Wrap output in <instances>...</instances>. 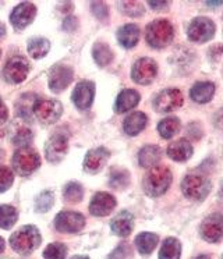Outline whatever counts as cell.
<instances>
[{
  "label": "cell",
  "mask_w": 223,
  "mask_h": 259,
  "mask_svg": "<svg viewBox=\"0 0 223 259\" xmlns=\"http://www.w3.org/2000/svg\"><path fill=\"white\" fill-rule=\"evenodd\" d=\"M173 180L172 171L169 170L167 166L158 164L145 175L144 183V191L150 197H161L167 191V188L170 187Z\"/></svg>",
  "instance_id": "1"
},
{
  "label": "cell",
  "mask_w": 223,
  "mask_h": 259,
  "mask_svg": "<svg viewBox=\"0 0 223 259\" xmlns=\"http://www.w3.org/2000/svg\"><path fill=\"white\" fill-rule=\"evenodd\" d=\"M174 38V28L170 21L159 18L146 25L145 31V39L151 48L162 49L166 48L169 44H172Z\"/></svg>",
  "instance_id": "2"
},
{
  "label": "cell",
  "mask_w": 223,
  "mask_h": 259,
  "mask_svg": "<svg viewBox=\"0 0 223 259\" xmlns=\"http://www.w3.org/2000/svg\"><path fill=\"white\" fill-rule=\"evenodd\" d=\"M42 241L39 230L35 226H24L10 237L11 248L20 255H29Z\"/></svg>",
  "instance_id": "3"
},
{
  "label": "cell",
  "mask_w": 223,
  "mask_h": 259,
  "mask_svg": "<svg viewBox=\"0 0 223 259\" xmlns=\"http://www.w3.org/2000/svg\"><path fill=\"white\" fill-rule=\"evenodd\" d=\"M181 191L193 201H202L211 192V181L200 175L185 176L181 181Z\"/></svg>",
  "instance_id": "4"
},
{
  "label": "cell",
  "mask_w": 223,
  "mask_h": 259,
  "mask_svg": "<svg viewBox=\"0 0 223 259\" xmlns=\"http://www.w3.org/2000/svg\"><path fill=\"white\" fill-rule=\"evenodd\" d=\"M39 166H41V158L38 152L32 148H20L13 156V167L18 175H31Z\"/></svg>",
  "instance_id": "5"
},
{
  "label": "cell",
  "mask_w": 223,
  "mask_h": 259,
  "mask_svg": "<svg viewBox=\"0 0 223 259\" xmlns=\"http://www.w3.org/2000/svg\"><path fill=\"white\" fill-rule=\"evenodd\" d=\"M215 23L208 17H197L190 23L187 28V35L193 42L205 44L215 36Z\"/></svg>",
  "instance_id": "6"
},
{
  "label": "cell",
  "mask_w": 223,
  "mask_h": 259,
  "mask_svg": "<svg viewBox=\"0 0 223 259\" xmlns=\"http://www.w3.org/2000/svg\"><path fill=\"white\" fill-rule=\"evenodd\" d=\"M63 113V106L59 101L55 99H38L33 106V114L39 121L45 124H53L60 118Z\"/></svg>",
  "instance_id": "7"
},
{
  "label": "cell",
  "mask_w": 223,
  "mask_h": 259,
  "mask_svg": "<svg viewBox=\"0 0 223 259\" xmlns=\"http://www.w3.org/2000/svg\"><path fill=\"white\" fill-rule=\"evenodd\" d=\"M158 74V64L150 57H142L134 63L131 70V78L139 85H148L155 79Z\"/></svg>",
  "instance_id": "8"
},
{
  "label": "cell",
  "mask_w": 223,
  "mask_h": 259,
  "mask_svg": "<svg viewBox=\"0 0 223 259\" xmlns=\"http://www.w3.org/2000/svg\"><path fill=\"white\" fill-rule=\"evenodd\" d=\"M201 237L208 242H217L223 238V214L212 213L204 219L200 227Z\"/></svg>",
  "instance_id": "9"
},
{
  "label": "cell",
  "mask_w": 223,
  "mask_h": 259,
  "mask_svg": "<svg viewBox=\"0 0 223 259\" xmlns=\"http://www.w3.org/2000/svg\"><path fill=\"white\" fill-rule=\"evenodd\" d=\"M29 73V63L25 57L14 56L11 57L9 62L6 63L5 67V78L11 84H20L27 78Z\"/></svg>",
  "instance_id": "10"
},
{
  "label": "cell",
  "mask_w": 223,
  "mask_h": 259,
  "mask_svg": "<svg viewBox=\"0 0 223 259\" xmlns=\"http://www.w3.org/2000/svg\"><path fill=\"white\" fill-rule=\"evenodd\" d=\"M181 105H183V94L178 90H174V88L162 91L154 101V107H155L156 112L159 113L173 112Z\"/></svg>",
  "instance_id": "11"
},
{
  "label": "cell",
  "mask_w": 223,
  "mask_h": 259,
  "mask_svg": "<svg viewBox=\"0 0 223 259\" xmlns=\"http://www.w3.org/2000/svg\"><path fill=\"white\" fill-rule=\"evenodd\" d=\"M84 226H85V218L77 212L64 210L55 218L56 230L61 233H78L83 230Z\"/></svg>",
  "instance_id": "12"
},
{
  "label": "cell",
  "mask_w": 223,
  "mask_h": 259,
  "mask_svg": "<svg viewBox=\"0 0 223 259\" xmlns=\"http://www.w3.org/2000/svg\"><path fill=\"white\" fill-rule=\"evenodd\" d=\"M68 149V140L64 134H55L49 138V141L46 142L45 147V153L46 159L50 163H57L61 159L64 158Z\"/></svg>",
  "instance_id": "13"
},
{
  "label": "cell",
  "mask_w": 223,
  "mask_h": 259,
  "mask_svg": "<svg viewBox=\"0 0 223 259\" xmlns=\"http://www.w3.org/2000/svg\"><path fill=\"white\" fill-rule=\"evenodd\" d=\"M36 16V7L31 2H24L13 10L10 16V21L13 27L17 29H24L32 23Z\"/></svg>",
  "instance_id": "14"
},
{
  "label": "cell",
  "mask_w": 223,
  "mask_h": 259,
  "mask_svg": "<svg viewBox=\"0 0 223 259\" xmlns=\"http://www.w3.org/2000/svg\"><path fill=\"white\" fill-rule=\"evenodd\" d=\"M72 68L64 64H57L50 70L49 73V87L53 92H61L70 85L72 81Z\"/></svg>",
  "instance_id": "15"
},
{
  "label": "cell",
  "mask_w": 223,
  "mask_h": 259,
  "mask_svg": "<svg viewBox=\"0 0 223 259\" xmlns=\"http://www.w3.org/2000/svg\"><path fill=\"white\" fill-rule=\"evenodd\" d=\"M95 96V84L91 81H81L72 92V102L80 110H87L91 107Z\"/></svg>",
  "instance_id": "16"
},
{
  "label": "cell",
  "mask_w": 223,
  "mask_h": 259,
  "mask_svg": "<svg viewBox=\"0 0 223 259\" xmlns=\"http://www.w3.org/2000/svg\"><path fill=\"white\" fill-rule=\"evenodd\" d=\"M116 208V199L113 195L107 194V192H98L95 194L91 203H89V212L98 216V218H103L112 213V210Z\"/></svg>",
  "instance_id": "17"
},
{
  "label": "cell",
  "mask_w": 223,
  "mask_h": 259,
  "mask_svg": "<svg viewBox=\"0 0 223 259\" xmlns=\"http://www.w3.org/2000/svg\"><path fill=\"white\" fill-rule=\"evenodd\" d=\"M109 151L106 148H95L91 149L84 159V169L88 173H98L103 169V166L109 159Z\"/></svg>",
  "instance_id": "18"
},
{
  "label": "cell",
  "mask_w": 223,
  "mask_h": 259,
  "mask_svg": "<svg viewBox=\"0 0 223 259\" xmlns=\"http://www.w3.org/2000/svg\"><path fill=\"white\" fill-rule=\"evenodd\" d=\"M134 227V216L127 210H123L117 214L115 219L112 220L110 229L112 231L119 237H127L133 231Z\"/></svg>",
  "instance_id": "19"
},
{
  "label": "cell",
  "mask_w": 223,
  "mask_h": 259,
  "mask_svg": "<svg viewBox=\"0 0 223 259\" xmlns=\"http://www.w3.org/2000/svg\"><path fill=\"white\" fill-rule=\"evenodd\" d=\"M167 155H169V158L176 162H185L193 155V147L185 138H181V140L172 142L167 147Z\"/></svg>",
  "instance_id": "20"
},
{
  "label": "cell",
  "mask_w": 223,
  "mask_h": 259,
  "mask_svg": "<svg viewBox=\"0 0 223 259\" xmlns=\"http://www.w3.org/2000/svg\"><path fill=\"white\" fill-rule=\"evenodd\" d=\"M146 121H148V117L145 113L134 112L126 117L124 123H123V128L127 136L135 137L146 127Z\"/></svg>",
  "instance_id": "21"
},
{
  "label": "cell",
  "mask_w": 223,
  "mask_h": 259,
  "mask_svg": "<svg viewBox=\"0 0 223 259\" xmlns=\"http://www.w3.org/2000/svg\"><path fill=\"white\" fill-rule=\"evenodd\" d=\"M117 40L119 44L126 48V49H131L138 44L139 40V28L135 24H126L122 28L117 31Z\"/></svg>",
  "instance_id": "22"
},
{
  "label": "cell",
  "mask_w": 223,
  "mask_h": 259,
  "mask_svg": "<svg viewBox=\"0 0 223 259\" xmlns=\"http://www.w3.org/2000/svg\"><path fill=\"white\" fill-rule=\"evenodd\" d=\"M162 149L156 145H145L138 153V163L145 169H152L159 163L162 159Z\"/></svg>",
  "instance_id": "23"
},
{
  "label": "cell",
  "mask_w": 223,
  "mask_h": 259,
  "mask_svg": "<svg viewBox=\"0 0 223 259\" xmlns=\"http://www.w3.org/2000/svg\"><path fill=\"white\" fill-rule=\"evenodd\" d=\"M215 95V85L209 81H201L190 90L191 99L197 103H208Z\"/></svg>",
  "instance_id": "24"
},
{
  "label": "cell",
  "mask_w": 223,
  "mask_h": 259,
  "mask_svg": "<svg viewBox=\"0 0 223 259\" xmlns=\"http://www.w3.org/2000/svg\"><path fill=\"white\" fill-rule=\"evenodd\" d=\"M139 99L141 98H139V94L137 91L124 90L117 96L115 109H116L117 113H126L137 106L139 103Z\"/></svg>",
  "instance_id": "25"
},
{
  "label": "cell",
  "mask_w": 223,
  "mask_h": 259,
  "mask_svg": "<svg viewBox=\"0 0 223 259\" xmlns=\"http://www.w3.org/2000/svg\"><path fill=\"white\" fill-rule=\"evenodd\" d=\"M158 242H159V237L156 236L155 233L145 231L135 237V247L141 255H150L156 248Z\"/></svg>",
  "instance_id": "26"
},
{
  "label": "cell",
  "mask_w": 223,
  "mask_h": 259,
  "mask_svg": "<svg viewBox=\"0 0 223 259\" xmlns=\"http://www.w3.org/2000/svg\"><path fill=\"white\" fill-rule=\"evenodd\" d=\"M180 255H181L180 241L174 237L166 238L159 251V259H180Z\"/></svg>",
  "instance_id": "27"
},
{
  "label": "cell",
  "mask_w": 223,
  "mask_h": 259,
  "mask_svg": "<svg viewBox=\"0 0 223 259\" xmlns=\"http://www.w3.org/2000/svg\"><path fill=\"white\" fill-rule=\"evenodd\" d=\"M28 55L33 59H42L48 55V52L50 49V44L49 40L46 38H31L28 40Z\"/></svg>",
  "instance_id": "28"
},
{
  "label": "cell",
  "mask_w": 223,
  "mask_h": 259,
  "mask_svg": "<svg viewBox=\"0 0 223 259\" xmlns=\"http://www.w3.org/2000/svg\"><path fill=\"white\" fill-rule=\"evenodd\" d=\"M181 123L178 117H166L162 120L161 123L158 124V131L161 134L162 138L165 140H170L180 131Z\"/></svg>",
  "instance_id": "29"
},
{
  "label": "cell",
  "mask_w": 223,
  "mask_h": 259,
  "mask_svg": "<svg viewBox=\"0 0 223 259\" xmlns=\"http://www.w3.org/2000/svg\"><path fill=\"white\" fill-rule=\"evenodd\" d=\"M92 55H94V60L96 62V64L100 67H105L113 60V52H112L110 46L106 45L103 42L95 44L92 48Z\"/></svg>",
  "instance_id": "30"
},
{
  "label": "cell",
  "mask_w": 223,
  "mask_h": 259,
  "mask_svg": "<svg viewBox=\"0 0 223 259\" xmlns=\"http://www.w3.org/2000/svg\"><path fill=\"white\" fill-rule=\"evenodd\" d=\"M38 101V98L33 95V94H25L22 95L18 102H17V113L18 116H21L22 118H29L31 114L33 113V106H35V102Z\"/></svg>",
  "instance_id": "31"
},
{
  "label": "cell",
  "mask_w": 223,
  "mask_h": 259,
  "mask_svg": "<svg viewBox=\"0 0 223 259\" xmlns=\"http://www.w3.org/2000/svg\"><path fill=\"white\" fill-rule=\"evenodd\" d=\"M18 219L16 208L10 205H0V229L9 230Z\"/></svg>",
  "instance_id": "32"
},
{
  "label": "cell",
  "mask_w": 223,
  "mask_h": 259,
  "mask_svg": "<svg viewBox=\"0 0 223 259\" xmlns=\"http://www.w3.org/2000/svg\"><path fill=\"white\" fill-rule=\"evenodd\" d=\"M63 197L66 199V202L77 203L80 202L84 197V190L81 184L78 183H68L64 188V194Z\"/></svg>",
  "instance_id": "33"
},
{
  "label": "cell",
  "mask_w": 223,
  "mask_h": 259,
  "mask_svg": "<svg viewBox=\"0 0 223 259\" xmlns=\"http://www.w3.org/2000/svg\"><path fill=\"white\" fill-rule=\"evenodd\" d=\"M67 247L61 242H52L44 251L45 259H66Z\"/></svg>",
  "instance_id": "34"
},
{
  "label": "cell",
  "mask_w": 223,
  "mask_h": 259,
  "mask_svg": "<svg viewBox=\"0 0 223 259\" xmlns=\"http://www.w3.org/2000/svg\"><path fill=\"white\" fill-rule=\"evenodd\" d=\"M123 14L128 17H141L144 14V6L141 2H122L119 3Z\"/></svg>",
  "instance_id": "35"
},
{
  "label": "cell",
  "mask_w": 223,
  "mask_h": 259,
  "mask_svg": "<svg viewBox=\"0 0 223 259\" xmlns=\"http://www.w3.org/2000/svg\"><path fill=\"white\" fill-rule=\"evenodd\" d=\"M130 183V175L127 170L123 169H115L110 175V186L115 188H126Z\"/></svg>",
  "instance_id": "36"
},
{
  "label": "cell",
  "mask_w": 223,
  "mask_h": 259,
  "mask_svg": "<svg viewBox=\"0 0 223 259\" xmlns=\"http://www.w3.org/2000/svg\"><path fill=\"white\" fill-rule=\"evenodd\" d=\"M14 181V175L9 167L0 166V192L7 191Z\"/></svg>",
  "instance_id": "37"
},
{
  "label": "cell",
  "mask_w": 223,
  "mask_h": 259,
  "mask_svg": "<svg viewBox=\"0 0 223 259\" xmlns=\"http://www.w3.org/2000/svg\"><path fill=\"white\" fill-rule=\"evenodd\" d=\"M52 205H53V194L50 191L42 192L38 197V199H36V203H35L38 212H46V210H49L52 208Z\"/></svg>",
  "instance_id": "38"
},
{
  "label": "cell",
  "mask_w": 223,
  "mask_h": 259,
  "mask_svg": "<svg viewBox=\"0 0 223 259\" xmlns=\"http://www.w3.org/2000/svg\"><path fill=\"white\" fill-rule=\"evenodd\" d=\"M32 141V133L29 131L28 128H21L18 133H17V136L14 137V140L13 142L16 144L17 147H21V148H27L28 144H31Z\"/></svg>",
  "instance_id": "39"
},
{
  "label": "cell",
  "mask_w": 223,
  "mask_h": 259,
  "mask_svg": "<svg viewBox=\"0 0 223 259\" xmlns=\"http://www.w3.org/2000/svg\"><path fill=\"white\" fill-rule=\"evenodd\" d=\"M131 247L128 245L127 242H122L119 247L109 255V259H130L131 258Z\"/></svg>",
  "instance_id": "40"
},
{
  "label": "cell",
  "mask_w": 223,
  "mask_h": 259,
  "mask_svg": "<svg viewBox=\"0 0 223 259\" xmlns=\"http://www.w3.org/2000/svg\"><path fill=\"white\" fill-rule=\"evenodd\" d=\"M91 9H92V13H94L96 17L99 18V20H106L107 16H109V9L106 6L105 3H102V2H94L92 5H91Z\"/></svg>",
  "instance_id": "41"
},
{
  "label": "cell",
  "mask_w": 223,
  "mask_h": 259,
  "mask_svg": "<svg viewBox=\"0 0 223 259\" xmlns=\"http://www.w3.org/2000/svg\"><path fill=\"white\" fill-rule=\"evenodd\" d=\"M148 6L155 12H163L169 7V2H148Z\"/></svg>",
  "instance_id": "42"
},
{
  "label": "cell",
  "mask_w": 223,
  "mask_h": 259,
  "mask_svg": "<svg viewBox=\"0 0 223 259\" xmlns=\"http://www.w3.org/2000/svg\"><path fill=\"white\" fill-rule=\"evenodd\" d=\"M9 117V110H7V107H6L5 102L0 99V124L5 123L6 120Z\"/></svg>",
  "instance_id": "43"
},
{
  "label": "cell",
  "mask_w": 223,
  "mask_h": 259,
  "mask_svg": "<svg viewBox=\"0 0 223 259\" xmlns=\"http://www.w3.org/2000/svg\"><path fill=\"white\" fill-rule=\"evenodd\" d=\"M206 6H222L223 2H206Z\"/></svg>",
  "instance_id": "44"
},
{
  "label": "cell",
  "mask_w": 223,
  "mask_h": 259,
  "mask_svg": "<svg viewBox=\"0 0 223 259\" xmlns=\"http://www.w3.org/2000/svg\"><path fill=\"white\" fill-rule=\"evenodd\" d=\"M5 32H6L5 25H3V24L0 23V39H2V38H3V36H5Z\"/></svg>",
  "instance_id": "45"
},
{
  "label": "cell",
  "mask_w": 223,
  "mask_h": 259,
  "mask_svg": "<svg viewBox=\"0 0 223 259\" xmlns=\"http://www.w3.org/2000/svg\"><path fill=\"white\" fill-rule=\"evenodd\" d=\"M3 251H5V240L0 237V253L3 252Z\"/></svg>",
  "instance_id": "46"
},
{
  "label": "cell",
  "mask_w": 223,
  "mask_h": 259,
  "mask_svg": "<svg viewBox=\"0 0 223 259\" xmlns=\"http://www.w3.org/2000/svg\"><path fill=\"white\" fill-rule=\"evenodd\" d=\"M71 259H89L88 256H85V255H76V256H72Z\"/></svg>",
  "instance_id": "47"
},
{
  "label": "cell",
  "mask_w": 223,
  "mask_h": 259,
  "mask_svg": "<svg viewBox=\"0 0 223 259\" xmlns=\"http://www.w3.org/2000/svg\"><path fill=\"white\" fill-rule=\"evenodd\" d=\"M197 259H211V258H209V255H200Z\"/></svg>",
  "instance_id": "48"
}]
</instances>
